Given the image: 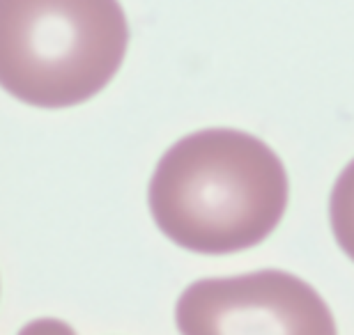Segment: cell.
Instances as JSON below:
<instances>
[{"mask_svg":"<svg viewBox=\"0 0 354 335\" xmlns=\"http://www.w3.org/2000/svg\"><path fill=\"white\" fill-rule=\"evenodd\" d=\"M329 220L336 244L354 262V159L338 175L329 200Z\"/></svg>","mask_w":354,"mask_h":335,"instance_id":"277c9868","label":"cell"},{"mask_svg":"<svg viewBox=\"0 0 354 335\" xmlns=\"http://www.w3.org/2000/svg\"><path fill=\"white\" fill-rule=\"evenodd\" d=\"M187 335H334L336 322L322 296L286 271L207 278L189 285L175 308Z\"/></svg>","mask_w":354,"mask_h":335,"instance_id":"3957f363","label":"cell"},{"mask_svg":"<svg viewBox=\"0 0 354 335\" xmlns=\"http://www.w3.org/2000/svg\"><path fill=\"white\" fill-rule=\"evenodd\" d=\"M288 173L272 147L237 129H203L161 156L150 182L154 223L201 255L258 246L288 207Z\"/></svg>","mask_w":354,"mask_h":335,"instance_id":"6da1fadb","label":"cell"},{"mask_svg":"<svg viewBox=\"0 0 354 335\" xmlns=\"http://www.w3.org/2000/svg\"><path fill=\"white\" fill-rule=\"evenodd\" d=\"M129 23L118 0H0V83L37 108H72L122 67Z\"/></svg>","mask_w":354,"mask_h":335,"instance_id":"7a4b0ae2","label":"cell"}]
</instances>
